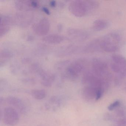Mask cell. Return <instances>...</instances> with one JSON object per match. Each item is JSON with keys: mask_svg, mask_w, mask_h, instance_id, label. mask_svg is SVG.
I'll return each mask as SVG.
<instances>
[{"mask_svg": "<svg viewBox=\"0 0 126 126\" xmlns=\"http://www.w3.org/2000/svg\"><path fill=\"white\" fill-rule=\"evenodd\" d=\"M88 65V62L85 59L77 60L68 65L66 68L67 75L72 79H76L82 73H84Z\"/></svg>", "mask_w": 126, "mask_h": 126, "instance_id": "4", "label": "cell"}, {"mask_svg": "<svg viewBox=\"0 0 126 126\" xmlns=\"http://www.w3.org/2000/svg\"><path fill=\"white\" fill-rule=\"evenodd\" d=\"M110 68L113 71L119 74L121 77H126V59L122 55H112Z\"/></svg>", "mask_w": 126, "mask_h": 126, "instance_id": "6", "label": "cell"}, {"mask_svg": "<svg viewBox=\"0 0 126 126\" xmlns=\"http://www.w3.org/2000/svg\"><path fill=\"white\" fill-rule=\"evenodd\" d=\"M110 21L105 19H98L94 22L92 25V29L96 32L103 31L109 28L110 26Z\"/></svg>", "mask_w": 126, "mask_h": 126, "instance_id": "10", "label": "cell"}, {"mask_svg": "<svg viewBox=\"0 0 126 126\" xmlns=\"http://www.w3.org/2000/svg\"><path fill=\"white\" fill-rule=\"evenodd\" d=\"M50 23L46 18H43L34 25L33 30L39 36H46L50 31Z\"/></svg>", "mask_w": 126, "mask_h": 126, "instance_id": "8", "label": "cell"}, {"mask_svg": "<svg viewBox=\"0 0 126 126\" xmlns=\"http://www.w3.org/2000/svg\"><path fill=\"white\" fill-rule=\"evenodd\" d=\"M105 119V120H110L111 118V116L109 113H107V114H105V116L104 117Z\"/></svg>", "mask_w": 126, "mask_h": 126, "instance_id": "23", "label": "cell"}, {"mask_svg": "<svg viewBox=\"0 0 126 126\" xmlns=\"http://www.w3.org/2000/svg\"><path fill=\"white\" fill-rule=\"evenodd\" d=\"M98 2L92 0H76L69 4V11L77 17H82L94 12L98 8Z\"/></svg>", "mask_w": 126, "mask_h": 126, "instance_id": "1", "label": "cell"}, {"mask_svg": "<svg viewBox=\"0 0 126 126\" xmlns=\"http://www.w3.org/2000/svg\"><path fill=\"white\" fill-rule=\"evenodd\" d=\"M11 19L9 17L5 16L0 17V35L2 36L7 33L10 29Z\"/></svg>", "mask_w": 126, "mask_h": 126, "instance_id": "14", "label": "cell"}, {"mask_svg": "<svg viewBox=\"0 0 126 126\" xmlns=\"http://www.w3.org/2000/svg\"><path fill=\"white\" fill-rule=\"evenodd\" d=\"M60 101L59 99L54 96L50 98L49 101L46 105V107L47 110H55L59 107Z\"/></svg>", "mask_w": 126, "mask_h": 126, "instance_id": "17", "label": "cell"}, {"mask_svg": "<svg viewBox=\"0 0 126 126\" xmlns=\"http://www.w3.org/2000/svg\"><path fill=\"white\" fill-rule=\"evenodd\" d=\"M67 33L71 39L77 42H84L89 37L88 32L82 29L70 28L68 29Z\"/></svg>", "mask_w": 126, "mask_h": 126, "instance_id": "7", "label": "cell"}, {"mask_svg": "<svg viewBox=\"0 0 126 126\" xmlns=\"http://www.w3.org/2000/svg\"><path fill=\"white\" fill-rule=\"evenodd\" d=\"M103 91H104V90L101 88L96 90L95 96L96 100L97 101V100H99L101 97Z\"/></svg>", "mask_w": 126, "mask_h": 126, "instance_id": "21", "label": "cell"}, {"mask_svg": "<svg viewBox=\"0 0 126 126\" xmlns=\"http://www.w3.org/2000/svg\"><path fill=\"white\" fill-rule=\"evenodd\" d=\"M119 104H120V102H119V101L117 100V101H115L112 104H110L108 107V109L109 110H112L118 107L119 105Z\"/></svg>", "mask_w": 126, "mask_h": 126, "instance_id": "20", "label": "cell"}, {"mask_svg": "<svg viewBox=\"0 0 126 126\" xmlns=\"http://www.w3.org/2000/svg\"><path fill=\"white\" fill-rule=\"evenodd\" d=\"M55 79L53 74L43 72L41 74V83L44 86L50 87Z\"/></svg>", "mask_w": 126, "mask_h": 126, "instance_id": "15", "label": "cell"}, {"mask_svg": "<svg viewBox=\"0 0 126 126\" xmlns=\"http://www.w3.org/2000/svg\"><path fill=\"white\" fill-rule=\"evenodd\" d=\"M116 114L118 116L122 117L124 116L125 115V113L124 111L122 110H118L116 111Z\"/></svg>", "mask_w": 126, "mask_h": 126, "instance_id": "22", "label": "cell"}, {"mask_svg": "<svg viewBox=\"0 0 126 126\" xmlns=\"http://www.w3.org/2000/svg\"><path fill=\"white\" fill-rule=\"evenodd\" d=\"M1 119L5 125L14 126L19 121V115L17 110L11 107H6L1 112Z\"/></svg>", "mask_w": 126, "mask_h": 126, "instance_id": "5", "label": "cell"}, {"mask_svg": "<svg viewBox=\"0 0 126 126\" xmlns=\"http://www.w3.org/2000/svg\"><path fill=\"white\" fill-rule=\"evenodd\" d=\"M101 50L99 45V39H95L89 43L84 47V52L88 53H93Z\"/></svg>", "mask_w": 126, "mask_h": 126, "instance_id": "12", "label": "cell"}, {"mask_svg": "<svg viewBox=\"0 0 126 126\" xmlns=\"http://www.w3.org/2000/svg\"><path fill=\"white\" fill-rule=\"evenodd\" d=\"M51 5V6H55V5H56V2H55V1H52L50 3Z\"/></svg>", "mask_w": 126, "mask_h": 126, "instance_id": "24", "label": "cell"}, {"mask_svg": "<svg viewBox=\"0 0 126 126\" xmlns=\"http://www.w3.org/2000/svg\"><path fill=\"white\" fill-rule=\"evenodd\" d=\"M11 56V53L8 51H3L0 53V60L3 59V62H6Z\"/></svg>", "mask_w": 126, "mask_h": 126, "instance_id": "19", "label": "cell"}, {"mask_svg": "<svg viewBox=\"0 0 126 126\" xmlns=\"http://www.w3.org/2000/svg\"><path fill=\"white\" fill-rule=\"evenodd\" d=\"M6 101L9 104L16 108L20 112L23 113L25 111V105L19 99L14 96H9L6 98Z\"/></svg>", "mask_w": 126, "mask_h": 126, "instance_id": "13", "label": "cell"}, {"mask_svg": "<svg viewBox=\"0 0 126 126\" xmlns=\"http://www.w3.org/2000/svg\"><path fill=\"white\" fill-rule=\"evenodd\" d=\"M92 71L99 78L109 81L111 75L107 63L101 59L94 58L92 61Z\"/></svg>", "mask_w": 126, "mask_h": 126, "instance_id": "3", "label": "cell"}, {"mask_svg": "<svg viewBox=\"0 0 126 126\" xmlns=\"http://www.w3.org/2000/svg\"><path fill=\"white\" fill-rule=\"evenodd\" d=\"M96 91V89L91 86L86 87L83 90V96L86 99H92L95 97Z\"/></svg>", "mask_w": 126, "mask_h": 126, "instance_id": "16", "label": "cell"}, {"mask_svg": "<svg viewBox=\"0 0 126 126\" xmlns=\"http://www.w3.org/2000/svg\"><path fill=\"white\" fill-rule=\"evenodd\" d=\"M44 9V11H45V12H46L47 14H49V11H48V10L47 9L45 8H44V9Z\"/></svg>", "mask_w": 126, "mask_h": 126, "instance_id": "25", "label": "cell"}, {"mask_svg": "<svg viewBox=\"0 0 126 126\" xmlns=\"http://www.w3.org/2000/svg\"><path fill=\"white\" fill-rule=\"evenodd\" d=\"M99 39V45L101 50L107 53H113L119 48L121 41V36L117 32H110Z\"/></svg>", "mask_w": 126, "mask_h": 126, "instance_id": "2", "label": "cell"}, {"mask_svg": "<svg viewBox=\"0 0 126 126\" xmlns=\"http://www.w3.org/2000/svg\"><path fill=\"white\" fill-rule=\"evenodd\" d=\"M31 94L35 99L42 100L45 98L46 93L43 89H34L31 91Z\"/></svg>", "mask_w": 126, "mask_h": 126, "instance_id": "18", "label": "cell"}, {"mask_svg": "<svg viewBox=\"0 0 126 126\" xmlns=\"http://www.w3.org/2000/svg\"><path fill=\"white\" fill-rule=\"evenodd\" d=\"M64 37L60 34H53L45 36L43 40L48 44H57L62 42L64 40Z\"/></svg>", "mask_w": 126, "mask_h": 126, "instance_id": "11", "label": "cell"}, {"mask_svg": "<svg viewBox=\"0 0 126 126\" xmlns=\"http://www.w3.org/2000/svg\"><path fill=\"white\" fill-rule=\"evenodd\" d=\"M15 4L17 9L24 11L32 10L39 6L37 1L34 0H17L15 2Z\"/></svg>", "mask_w": 126, "mask_h": 126, "instance_id": "9", "label": "cell"}]
</instances>
